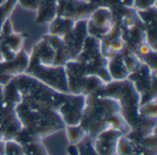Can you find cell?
Wrapping results in <instances>:
<instances>
[{"mask_svg":"<svg viewBox=\"0 0 157 155\" xmlns=\"http://www.w3.org/2000/svg\"><path fill=\"white\" fill-rule=\"evenodd\" d=\"M79 125L86 135L96 138L107 130H120L124 135L132 131L121 112L120 104L110 99H99L90 104L86 100V105Z\"/></svg>","mask_w":157,"mask_h":155,"instance_id":"1","label":"cell"},{"mask_svg":"<svg viewBox=\"0 0 157 155\" xmlns=\"http://www.w3.org/2000/svg\"><path fill=\"white\" fill-rule=\"evenodd\" d=\"M124 134L120 130H107L98 134L95 139L94 150L98 155H116L118 141Z\"/></svg>","mask_w":157,"mask_h":155,"instance_id":"2","label":"cell"},{"mask_svg":"<svg viewBox=\"0 0 157 155\" xmlns=\"http://www.w3.org/2000/svg\"><path fill=\"white\" fill-rule=\"evenodd\" d=\"M89 23H92V26L98 30H103V31L107 30L109 31L114 26L112 13L107 7H100L92 13Z\"/></svg>","mask_w":157,"mask_h":155,"instance_id":"3","label":"cell"},{"mask_svg":"<svg viewBox=\"0 0 157 155\" xmlns=\"http://www.w3.org/2000/svg\"><path fill=\"white\" fill-rule=\"evenodd\" d=\"M67 136L71 143L77 144L86 138V133L80 125H76L67 127Z\"/></svg>","mask_w":157,"mask_h":155,"instance_id":"4","label":"cell"},{"mask_svg":"<svg viewBox=\"0 0 157 155\" xmlns=\"http://www.w3.org/2000/svg\"><path fill=\"white\" fill-rule=\"evenodd\" d=\"M134 5L138 9L148 10L155 5V0H134Z\"/></svg>","mask_w":157,"mask_h":155,"instance_id":"5","label":"cell"},{"mask_svg":"<svg viewBox=\"0 0 157 155\" xmlns=\"http://www.w3.org/2000/svg\"><path fill=\"white\" fill-rule=\"evenodd\" d=\"M94 154H95V155H98V153H96V152H95V153H94Z\"/></svg>","mask_w":157,"mask_h":155,"instance_id":"6","label":"cell"}]
</instances>
